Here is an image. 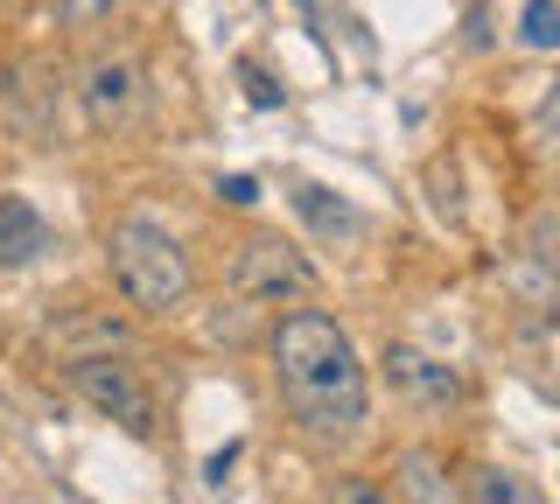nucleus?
Segmentation results:
<instances>
[{
	"mask_svg": "<svg viewBox=\"0 0 560 504\" xmlns=\"http://www.w3.org/2000/svg\"><path fill=\"white\" fill-rule=\"evenodd\" d=\"M267 358H273V392L308 448L329 456V448H350L364 434V421H372V378H364V358L337 316L288 308L267 337Z\"/></svg>",
	"mask_w": 560,
	"mask_h": 504,
	"instance_id": "obj_1",
	"label": "nucleus"
},
{
	"mask_svg": "<svg viewBox=\"0 0 560 504\" xmlns=\"http://www.w3.org/2000/svg\"><path fill=\"white\" fill-rule=\"evenodd\" d=\"M105 267H113V288L127 294V308H140V316H175L197 294V267H189L183 238L162 232L154 218H119L105 232Z\"/></svg>",
	"mask_w": 560,
	"mask_h": 504,
	"instance_id": "obj_2",
	"label": "nucleus"
},
{
	"mask_svg": "<svg viewBox=\"0 0 560 504\" xmlns=\"http://www.w3.org/2000/svg\"><path fill=\"white\" fill-rule=\"evenodd\" d=\"M232 294L238 302H259V308L302 302V294H315V267L280 232H245L238 253H232Z\"/></svg>",
	"mask_w": 560,
	"mask_h": 504,
	"instance_id": "obj_3",
	"label": "nucleus"
},
{
	"mask_svg": "<svg viewBox=\"0 0 560 504\" xmlns=\"http://www.w3.org/2000/svg\"><path fill=\"white\" fill-rule=\"evenodd\" d=\"M70 386H78L92 407L105 413V421H119L127 434H148L154 427V399H148V386H140V372L127 358H70Z\"/></svg>",
	"mask_w": 560,
	"mask_h": 504,
	"instance_id": "obj_4",
	"label": "nucleus"
},
{
	"mask_svg": "<svg viewBox=\"0 0 560 504\" xmlns=\"http://www.w3.org/2000/svg\"><path fill=\"white\" fill-rule=\"evenodd\" d=\"M78 98H84V119H92V133L133 127V113H140V63L127 57V49H98V57L84 63Z\"/></svg>",
	"mask_w": 560,
	"mask_h": 504,
	"instance_id": "obj_5",
	"label": "nucleus"
},
{
	"mask_svg": "<svg viewBox=\"0 0 560 504\" xmlns=\"http://www.w3.org/2000/svg\"><path fill=\"white\" fill-rule=\"evenodd\" d=\"M49 246H57L49 218L35 211L28 197H0V267L22 273V267H35V259H43Z\"/></svg>",
	"mask_w": 560,
	"mask_h": 504,
	"instance_id": "obj_6",
	"label": "nucleus"
},
{
	"mask_svg": "<svg viewBox=\"0 0 560 504\" xmlns=\"http://www.w3.org/2000/svg\"><path fill=\"white\" fill-rule=\"evenodd\" d=\"M385 372H393V386L407 392L413 407H455V399H463V378H455L448 364L407 351V343H393V351H385Z\"/></svg>",
	"mask_w": 560,
	"mask_h": 504,
	"instance_id": "obj_7",
	"label": "nucleus"
},
{
	"mask_svg": "<svg viewBox=\"0 0 560 504\" xmlns=\"http://www.w3.org/2000/svg\"><path fill=\"white\" fill-rule=\"evenodd\" d=\"M393 477H399V497L407 504H455V477L434 448H399Z\"/></svg>",
	"mask_w": 560,
	"mask_h": 504,
	"instance_id": "obj_8",
	"label": "nucleus"
},
{
	"mask_svg": "<svg viewBox=\"0 0 560 504\" xmlns=\"http://www.w3.org/2000/svg\"><path fill=\"white\" fill-rule=\"evenodd\" d=\"M463 504H547L539 497V483L533 477H518V469H504V462H477L463 477Z\"/></svg>",
	"mask_w": 560,
	"mask_h": 504,
	"instance_id": "obj_9",
	"label": "nucleus"
},
{
	"mask_svg": "<svg viewBox=\"0 0 560 504\" xmlns=\"http://www.w3.org/2000/svg\"><path fill=\"white\" fill-rule=\"evenodd\" d=\"M294 211H302L323 238H358V224H364V218L337 197V189H323V183H302V189H294Z\"/></svg>",
	"mask_w": 560,
	"mask_h": 504,
	"instance_id": "obj_10",
	"label": "nucleus"
},
{
	"mask_svg": "<svg viewBox=\"0 0 560 504\" xmlns=\"http://www.w3.org/2000/svg\"><path fill=\"white\" fill-rule=\"evenodd\" d=\"M518 43L525 49H560V0H525L518 8Z\"/></svg>",
	"mask_w": 560,
	"mask_h": 504,
	"instance_id": "obj_11",
	"label": "nucleus"
},
{
	"mask_svg": "<svg viewBox=\"0 0 560 504\" xmlns=\"http://www.w3.org/2000/svg\"><path fill=\"white\" fill-rule=\"evenodd\" d=\"M329 504H407V497H393V491H385V483L343 477V483H329Z\"/></svg>",
	"mask_w": 560,
	"mask_h": 504,
	"instance_id": "obj_12",
	"label": "nucleus"
},
{
	"mask_svg": "<svg viewBox=\"0 0 560 504\" xmlns=\"http://www.w3.org/2000/svg\"><path fill=\"white\" fill-rule=\"evenodd\" d=\"M533 133L560 154V78L547 84V92H539V106H533Z\"/></svg>",
	"mask_w": 560,
	"mask_h": 504,
	"instance_id": "obj_13",
	"label": "nucleus"
},
{
	"mask_svg": "<svg viewBox=\"0 0 560 504\" xmlns=\"http://www.w3.org/2000/svg\"><path fill=\"white\" fill-rule=\"evenodd\" d=\"M105 14H113V0H57L63 28H92V22H105Z\"/></svg>",
	"mask_w": 560,
	"mask_h": 504,
	"instance_id": "obj_14",
	"label": "nucleus"
},
{
	"mask_svg": "<svg viewBox=\"0 0 560 504\" xmlns=\"http://www.w3.org/2000/svg\"><path fill=\"white\" fill-rule=\"evenodd\" d=\"M238 78H245V98H253V106H280V84H267L259 63H238Z\"/></svg>",
	"mask_w": 560,
	"mask_h": 504,
	"instance_id": "obj_15",
	"label": "nucleus"
},
{
	"mask_svg": "<svg viewBox=\"0 0 560 504\" xmlns=\"http://www.w3.org/2000/svg\"><path fill=\"white\" fill-rule=\"evenodd\" d=\"M218 197L232 203V211H253V203H259V183H253V176H224V183H218Z\"/></svg>",
	"mask_w": 560,
	"mask_h": 504,
	"instance_id": "obj_16",
	"label": "nucleus"
}]
</instances>
